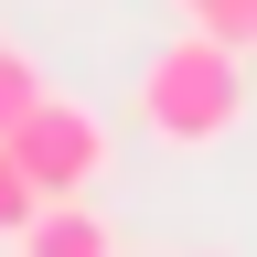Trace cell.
<instances>
[{
  "label": "cell",
  "mask_w": 257,
  "mask_h": 257,
  "mask_svg": "<svg viewBox=\"0 0 257 257\" xmlns=\"http://www.w3.org/2000/svg\"><path fill=\"white\" fill-rule=\"evenodd\" d=\"M0 150L32 172V193H43V204H86L96 172H107V118H96L86 96H43V107H32Z\"/></svg>",
  "instance_id": "cell-2"
},
{
  "label": "cell",
  "mask_w": 257,
  "mask_h": 257,
  "mask_svg": "<svg viewBox=\"0 0 257 257\" xmlns=\"http://www.w3.org/2000/svg\"><path fill=\"white\" fill-rule=\"evenodd\" d=\"M193 32H214L225 54H257V0H182Z\"/></svg>",
  "instance_id": "cell-5"
},
{
  "label": "cell",
  "mask_w": 257,
  "mask_h": 257,
  "mask_svg": "<svg viewBox=\"0 0 257 257\" xmlns=\"http://www.w3.org/2000/svg\"><path fill=\"white\" fill-rule=\"evenodd\" d=\"M32 214H43V193H32V172H22L11 150H0V246H11V236H22Z\"/></svg>",
  "instance_id": "cell-6"
},
{
  "label": "cell",
  "mask_w": 257,
  "mask_h": 257,
  "mask_svg": "<svg viewBox=\"0 0 257 257\" xmlns=\"http://www.w3.org/2000/svg\"><path fill=\"white\" fill-rule=\"evenodd\" d=\"M43 96H54V86H43V64H32V54L11 43V32H0V140H11V128H22L32 107H43Z\"/></svg>",
  "instance_id": "cell-4"
},
{
  "label": "cell",
  "mask_w": 257,
  "mask_h": 257,
  "mask_svg": "<svg viewBox=\"0 0 257 257\" xmlns=\"http://www.w3.org/2000/svg\"><path fill=\"white\" fill-rule=\"evenodd\" d=\"M11 257H118V236H107L96 204H43V214L11 236Z\"/></svg>",
  "instance_id": "cell-3"
},
{
  "label": "cell",
  "mask_w": 257,
  "mask_h": 257,
  "mask_svg": "<svg viewBox=\"0 0 257 257\" xmlns=\"http://www.w3.org/2000/svg\"><path fill=\"white\" fill-rule=\"evenodd\" d=\"M140 128L161 150H214L246 128V54H225L214 32H172L150 64H140Z\"/></svg>",
  "instance_id": "cell-1"
}]
</instances>
